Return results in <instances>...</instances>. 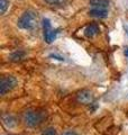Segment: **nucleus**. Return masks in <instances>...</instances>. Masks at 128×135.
Returning a JSON list of instances; mask_svg holds the SVG:
<instances>
[{"instance_id":"f257e3e1","label":"nucleus","mask_w":128,"mask_h":135,"mask_svg":"<svg viewBox=\"0 0 128 135\" xmlns=\"http://www.w3.org/2000/svg\"><path fill=\"white\" fill-rule=\"evenodd\" d=\"M37 24V14L33 10L25 11L17 20V26L24 31H33Z\"/></svg>"},{"instance_id":"f03ea898","label":"nucleus","mask_w":128,"mask_h":135,"mask_svg":"<svg viewBox=\"0 0 128 135\" xmlns=\"http://www.w3.org/2000/svg\"><path fill=\"white\" fill-rule=\"evenodd\" d=\"M46 116L44 110H28L24 114V122L28 127H36L46 119Z\"/></svg>"},{"instance_id":"7ed1b4c3","label":"nucleus","mask_w":128,"mask_h":135,"mask_svg":"<svg viewBox=\"0 0 128 135\" xmlns=\"http://www.w3.org/2000/svg\"><path fill=\"white\" fill-rule=\"evenodd\" d=\"M17 86V79L12 75H2L0 79V95L5 96Z\"/></svg>"},{"instance_id":"20e7f679","label":"nucleus","mask_w":128,"mask_h":135,"mask_svg":"<svg viewBox=\"0 0 128 135\" xmlns=\"http://www.w3.org/2000/svg\"><path fill=\"white\" fill-rule=\"evenodd\" d=\"M76 99L79 103L84 104V105H89L92 103L93 100V95L91 94V91L89 90H81L78 95H76Z\"/></svg>"},{"instance_id":"39448f33","label":"nucleus","mask_w":128,"mask_h":135,"mask_svg":"<svg viewBox=\"0 0 128 135\" xmlns=\"http://www.w3.org/2000/svg\"><path fill=\"white\" fill-rule=\"evenodd\" d=\"M89 15L95 18H106L108 16V10L106 8H92L89 10Z\"/></svg>"},{"instance_id":"423d86ee","label":"nucleus","mask_w":128,"mask_h":135,"mask_svg":"<svg viewBox=\"0 0 128 135\" xmlns=\"http://www.w3.org/2000/svg\"><path fill=\"white\" fill-rule=\"evenodd\" d=\"M98 33H99V26H98L97 24H90L85 28L84 35L87 37H93L95 35H97Z\"/></svg>"},{"instance_id":"0eeeda50","label":"nucleus","mask_w":128,"mask_h":135,"mask_svg":"<svg viewBox=\"0 0 128 135\" xmlns=\"http://www.w3.org/2000/svg\"><path fill=\"white\" fill-rule=\"evenodd\" d=\"M25 57H26V53L21 50H18V51H15V52H12L10 54L9 60L12 61V62H19L21 60H24Z\"/></svg>"},{"instance_id":"6e6552de","label":"nucleus","mask_w":128,"mask_h":135,"mask_svg":"<svg viewBox=\"0 0 128 135\" xmlns=\"http://www.w3.org/2000/svg\"><path fill=\"white\" fill-rule=\"evenodd\" d=\"M89 2L93 8H106L109 6V0H90Z\"/></svg>"},{"instance_id":"1a4fd4ad","label":"nucleus","mask_w":128,"mask_h":135,"mask_svg":"<svg viewBox=\"0 0 128 135\" xmlns=\"http://www.w3.org/2000/svg\"><path fill=\"white\" fill-rule=\"evenodd\" d=\"M2 122L3 124L8 127H12V126L16 125V118L11 115H3L2 116Z\"/></svg>"},{"instance_id":"9d476101","label":"nucleus","mask_w":128,"mask_h":135,"mask_svg":"<svg viewBox=\"0 0 128 135\" xmlns=\"http://www.w3.org/2000/svg\"><path fill=\"white\" fill-rule=\"evenodd\" d=\"M44 2L52 7H63L67 3V0H44Z\"/></svg>"},{"instance_id":"9b49d317","label":"nucleus","mask_w":128,"mask_h":135,"mask_svg":"<svg viewBox=\"0 0 128 135\" xmlns=\"http://www.w3.org/2000/svg\"><path fill=\"white\" fill-rule=\"evenodd\" d=\"M8 7H9V1L8 0H0V14L5 15Z\"/></svg>"},{"instance_id":"f8f14e48","label":"nucleus","mask_w":128,"mask_h":135,"mask_svg":"<svg viewBox=\"0 0 128 135\" xmlns=\"http://www.w3.org/2000/svg\"><path fill=\"white\" fill-rule=\"evenodd\" d=\"M42 135H57V132L54 127H47L43 131Z\"/></svg>"},{"instance_id":"ddd939ff","label":"nucleus","mask_w":128,"mask_h":135,"mask_svg":"<svg viewBox=\"0 0 128 135\" xmlns=\"http://www.w3.org/2000/svg\"><path fill=\"white\" fill-rule=\"evenodd\" d=\"M63 135H76L75 132H72V131H67V132H65Z\"/></svg>"},{"instance_id":"4468645a","label":"nucleus","mask_w":128,"mask_h":135,"mask_svg":"<svg viewBox=\"0 0 128 135\" xmlns=\"http://www.w3.org/2000/svg\"><path fill=\"white\" fill-rule=\"evenodd\" d=\"M51 57H54V59H57V60H60V61H63V60H64V59H63L62 56H57V55H53V54H52V55H51Z\"/></svg>"},{"instance_id":"2eb2a0df","label":"nucleus","mask_w":128,"mask_h":135,"mask_svg":"<svg viewBox=\"0 0 128 135\" xmlns=\"http://www.w3.org/2000/svg\"><path fill=\"white\" fill-rule=\"evenodd\" d=\"M125 54H126V56L128 57V47H126V49H125Z\"/></svg>"}]
</instances>
